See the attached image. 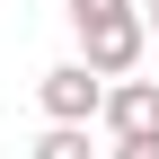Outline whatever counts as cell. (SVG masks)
I'll return each instance as SVG.
<instances>
[{"instance_id": "cell-6", "label": "cell", "mask_w": 159, "mask_h": 159, "mask_svg": "<svg viewBox=\"0 0 159 159\" xmlns=\"http://www.w3.org/2000/svg\"><path fill=\"white\" fill-rule=\"evenodd\" d=\"M142 27H150V44H159V0H142Z\"/></svg>"}, {"instance_id": "cell-1", "label": "cell", "mask_w": 159, "mask_h": 159, "mask_svg": "<svg viewBox=\"0 0 159 159\" xmlns=\"http://www.w3.org/2000/svg\"><path fill=\"white\" fill-rule=\"evenodd\" d=\"M71 27H80V62L106 71V80H124L142 62V44H150V27H142L133 0H71Z\"/></svg>"}, {"instance_id": "cell-5", "label": "cell", "mask_w": 159, "mask_h": 159, "mask_svg": "<svg viewBox=\"0 0 159 159\" xmlns=\"http://www.w3.org/2000/svg\"><path fill=\"white\" fill-rule=\"evenodd\" d=\"M115 159H159V133H115Z\"/></svg>"}, {"instance_id": "cell-3", "label": "cell", "mask_w": 159, "mask_h": 159, "mask_svg": "<svg viewBox=\"0 0 159 159\" xmlns=\"http://www.w3.org/2000/svg\"><path fill=\"white\" fill-rule=\"evenodd\" d=\"M97 115H106V133H159V80H133V71H124Z\"/></svg>"}, {"instance_id": "cell-4", "label": "cell", "mask_w": 159, "mask_h": 159, "mask_svg": "<svg viewBox=\"0 0 159 159\" xmlns=\"http://www.w3.org/2000/svg\"><path fill=\"white\" fill-rule=\"evenodd\" d=\"M35 159H97L89 150V124H44L35 133Z\"/></svg>"}, {"instance_id": "cell-2", "label": "cell", "mask_w": 159, "mask_h": 159, "mask_svg": "<svg viewBox=\"0 0 159 159\" xmlns=\"http://www.w3.org/2000/svg\"><path fill=\"white\" fill-rule=\"evenodd\" d=\"M35 97H44L53 124H89V115L106 106V71H89V62H53L44 80H35Z\"/></svg>"}]
</instances>
